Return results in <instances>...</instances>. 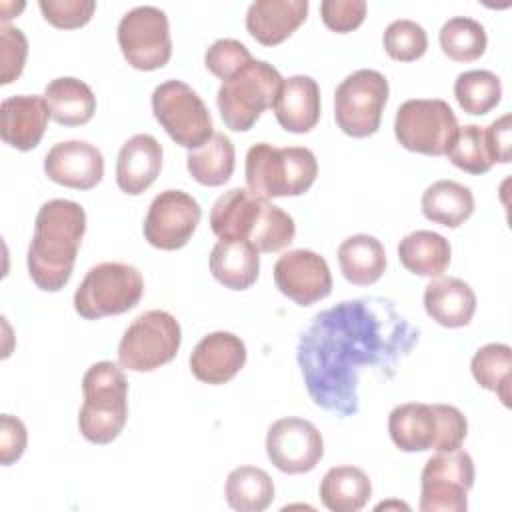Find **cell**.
Returning a JSON list of instances; mask_svg holds the SVG:
<instances>
[{"label": "cell", "instance_id": "cb8c5ba5", "mask_svg": "<svg viewBox=\"0 0 512 512\" xmlns=\"http://www.w3.org/2000/svg\"><path fill=\"white\" fill-rule=\"evenodd\" d=\"M424 310L444 328H462L476 312V294L462 278H436L424 288Z\"/></svg>", "mask_w": 512, "mask_h": 512}, {"label": "cell", "instance_id": "e0dca14e", "mask_svg": "<svg viewBox=\"0 0 512 512\" xmlns=\"http://www.w3.org/2000/svg\"><path fill=\"white\" fill-rule=\"evenodd\" d=\"M44 172L60 186L90 190L104 176V156L86 140H64L44 156Z\"/></svg>", "mask_w": 512, "mask_h": 512}, {"label": "cell", "instance_id": "e575fe53", "mask_svg": "<svg viewBox=\"0 0 512 512\" xmlns=\"http://www.w3.org/2000/svg\"><path fill=\"white\" fill-rule=\"evenodd\" d=\"M458 106L474 116L488 114L502 98V82L490 70H466L454 80Z\"/></svg>", "mask_w": 512, "mask_h": 512}, {"label": "cell", "instance_id": "ba28073f", "mask_svg": "<svg viewBox=\"0 0 512 512\" xmlns=\"http://www.w3.org/2000/svg\"><path fill=\"white\" fill-rule=\"evenodd\" d=\"M180 342L182 330L170 312H142L120 338L118 364L132 372H152L176 358Z\"/></svg>", "mask_w": 512, "mask_h": 512}, {"label": "cell", "instance_id": "74e56055", "mask_svg": "<svg viewBox=\"0 0 512 512\" xmlns=\"http://www.w3.org/2000/svg\"><path fill=\"white\" fill-rule=\"evenodd\" d=\"M254 58L250 50L234 38H220L210 44V48L204 54L206 68L218 76L222 82L238 74L246 64H250Z\"/></svg>", "mask_w": 512, "mask_h": 512}, {"label": "cell", "instance_id": "b9f144b4", "mask_svg": "<svg viewBox=\"0 0 512 512\" xmlns=\"http://www.w3.org/2000/svg\"><path fill=\"white\" fill-rule=\"evenodd\" d=\"M28 432L20 418L2 414L0 418V462L2 466L14 464L26 450Z\"/></svg>", "mask_w": 512, "mask_h": 512}, {"label": "cell", "instance_id": "4316f807", "mask_svg": "<svg viewBox=\"0 0 512 512\" xmlns=\"http://www.w3.org/2000/svg\"><path fill=\"white\" fill-rule=\"evenodd\" d=\"M44 98L52 118L62 126H82L90 122L96 112L92 88L74 76H60L48 82Z\"/></svg>", "mask_w": 512, "mask_h": 512}, {"label": "cell", "instance_id": "7c38bea8", "mask_svg": "<svg viewBox=\"0 0 512 512\" xmlns=\"http://www.w3.org/2000/svg\"><path fill=\"white\" fill-rule=\"evenodd\" d=\"M118 46L136 70H158L172 56L168 16L156 6H136L118 22Z\"/></svg>", "mask_w": 512, "mask_h": 512}, {"label": "cell", "instance_id": "ac0fdd59", "mask_svg": "<svg viewBox=\"0 0 512 512\" xmlns=\"http://www.w3.org/2000/svg\"><path fill=\"white\" fill-rule=\"evenodd\" d=\"M246 364V344L232 332L206 334L190 354V372L204 384H226Z\"/></svg>", "mask_w": 512, "mask_h": 512}, {"label": "cell", "instance_id": "484cf974", "mask_svg": "<svg viewBox=\"0 0 512 512\" xmlns=\"http://www.w3.org/2000/svg\"><path fill=\"white\" fill-rule=\"evenodd\" d=\"M338 264L350 284L370 286L378 282L386 270V252L376 236L354 234L338 246Z\"/></svg>", "mask_w": 512, "mask_h": 512}, {"label": "cell", "instance_id": "4fadbf2b", "mask_svg": "<svg viewBox=\"0 0 512 512\" xmlns=\"http://www.w3.org/2000/svg\"><path fill=\"white\" fill-rule=\"evenodd\" d=\"M422 512H464L474 486V462L464 450L438 452L426 460L420 476Z\"/></svg>", "mask_w": 512, "mask_h": 512}, {"label": "cell", "instance_id": "7a4b0ae2", "mask_svg": "<svg viewBox=\"0 0 512 512\" xmlns=\"http://www.w3.org/2000/svg\"><path fill=\"white\" fill-rule=\"evenodd\" d=\"M84 232L86 212L78 202L54 198L40 206L26 258L40 290L58 292L68 284Z\"/></svg>", "mask_w": 512, "mask_h": 512}, {"label": "cell", "instance_id": "83f0119b", "mask_svg": "<svg viewBox=\"0 0 512 512\" xmlns=\"http://www.w3.org/2000/svg\"><path fill=\"white\" fill-rule=\"evenodd\" d=\"M370 494L372 482L358 466H332L320 482V500L332 512H358Z\"/></svg>", "mask_w": 512, "mask_h": 512}, {"label": "cell", "instance_id": "603a6c76", "mask_svg": "<svg viewBox=\"0 0 512 512\" xmlns=\"http://www.w3.org/2000/svg\"><path fill=\"white\" fill-rule=\"evenodd\" d=\"M308 0H254L246 10V30L264 46L282 44L306 20Z\"/></svg>", "mask_w": 512, "mask_h": 512}, {"label": "cell", "instance_id": "3957f363", "mask_svg": "<svg viewBox=\"0 0 512 512\" xmlns=\"http://www.w3.org/2000/svg\"><path fill=\"white\" fill-rule=\"evenodd\" d=\"M388 432L402 452H452L466 440L468 420L450 404L406 402L392 408Z\"/></svg>", "mask_w": 512, "mask_h": 512}, {"label": "cell", "instance_id": "f546056e", "mask_svg": "<svg viewBox=\"0 0 512 512\" xmlns=\"http://www.w3.org/2000/svg\"><path fill=\"white\" fill-rule=\"evenodd\" d=\"M472 212V190L456 180H436L422 194V214L440 226L458 228Z\"/></svg>", "mask_w": 512, "mask_h": 512}, {"label": "cell", "instance_id": "f1b7e54d", "mask_svg": "<svg viewBox=\"0 0 512 512\" xmlns=\"http://www.w3.org/2000/svg\"><path fill=\"white\" fill-rule=\"evenodd\" d=\"M450 242L432 230H414L398 244L400 264L418 276H440L450 264Z\"/></svg>", "mask_w": 512, "mask_h": 512}, {"label": "cell", "instance_id": "30bf717a", "mask_svg": "<svg viewBox=\"0 0 512 512\" xmlns=\"http://www.w3.org/2000/svg\"><path fill=\"white\" fill-rule=\"evenodd\" d=\"M388 80L382 72L360 68L348 74L334 92V120L352 138L372 136L380 128L388 100Z\"/></svg>", "mask_w": 512, "mask_h": 512}, {"label": "cell", "instance_id": "44dd1931", "mask_svg": "<svg viewBox=\"0 0 512 512\" xmlns=\"http://www.w3.org/2000/svg\"><path fill=\"white\" fill-rule=\"evenodd\" d=\"M278 124L294 134L310 132L320 120V86L312 76L294 74L282 78L274 100Z\"/></svg>", "mask_w": 512, "mask_h": 512}, {"label": "cell", "instance_id": "8992f818", "mask_svg": "<svg viewBox=\"0 0 512 512\" xmlns=\"http://www.w3.org/2000/svg\"><path fill=\"white\" fill-rule=\"evenodd\" d=\"M280 84V72L266 60H252L238 74L224 80L216 104L226 128L248 132L262 112L274 106Z\"/></svg>", "mask_w": 512, "mask_h": 512}, {"label": "cell", "instance_id": "d6986e66", "mask_svg": "<svg viewBox=\"0 0 512 512\" xmlns=\"http://www.w3.org/2000/svg\"><path fill=\"white\" fill-rule=\"evenodd\" d=\"M48 118H52V114L44 96H8L0 106V136L16 150H32L40 144Z\"/></svg>", "mask_w": 512, "mask_h": 512}, {"label": "cell", "instance_id": "52a82bcc", "mask_svg": "<svg viewBox=\"0 0 512 512\" xmlns=\"http://www.w3.org/2000/svg\"><path fill=\"white\" fill-rule=\"evenodd\" d=\"M144 294V278L126 262L92 266L74 292V310L86 320L118 316L132 310Z\"/></svg>", "mask_w": 512, "mask_h": 512}, {"label": "cell", "instance_id": "d6a6232c", "mask_svg": "<svg viewBox=\"0 0 512 512\" xmlns=\"http://www.w3.org/2000/svg\"><path fill=\"white\" fill-rule=\"evenodd\" d=\"M470 370L474 380L494 392L504 406H510V380H512V348L502 342H490L478 348L472 356Z\"/></svg>", "mask_w": 512, "mask_h": 512}, {"label": "cell", "instance_id": "ffe728a7", "mask_svg": "<svg viewBox=\"0 0 512 512\" xmlns=\"http://www.w3.org/2000/svg\"><path fill=\"white\" fill-rule=\"evenodd\" d=\"M264 206L266 198L252 194L248 188H230L212 204L210 228L220 240L252 242Z\"/></svg>", "mask_w": 512, "mask_h": 512}, {"label": "cell", "instance_id": "277c9868", "mask_svg": "<svg viewBox=\"0 0 512 512\" xmlns=\"http://www.w3.org/2000/svg\"><path fill=\"white\" fill-rule=\"evenodd\" d=\"M246 184L260 198L300 196L310 190L318 176V160L304 146H272L258 142L246 152Z\"/></svg>", "mask_w": 512, "mask_h": 512}, {"label": "cell", "instance_id": "5b68a950", "mask_svg": "<svg viewBox=\"0 0 512 512\" xmlns=\"http://www.w3.org/2000/svg\"><path fill=\"white\" fill-rule=\"evenodd\" d=\"M82 392L80 434L92 444H110L128 420V380L122 366L110 360L92 364L82 378Z\"/></svg>", "mask_w": 512, "mask_h": 512}, {"label": "cell", "instance_id": "1f68e13d", "mask_svg": "<svg viewBox=\"0 0 512 512\" xmlns=\"http://www.w3.org/2000/svg\"><path fill=\"white\" fill-rule=\"evenodd\" d=\"M224 496L238 512H262L274 500V482L262 468L238 466L226 478Z\"/></svg>", "mask_w": 512, "mask_h": 512}, {"label": "cell", "instance_id": "60d3db41", "mask_svg": "<svg viewBox=\"0 0 512 512\" xmlns=\"http://www.w3.org/2000/svg\"><path fill=\"white\" fill-rule=\"evenodd\" d=\"M320 16L326 28L338 34L356 30L366 18L364 0H324L320 4Z\"/></svg>", "mask_w": 512, "mask_h": 512}, {"label": "cell", "instance_id": "d4e9b609", "mask_svg": "<svg viewBox=\"0 0 512 512\" xmlns=\"http://www.w3.org/2000/svg\"><path fill=\"white\" fill-rule=\"evenodd\" d=\"M260 252L246 240H218L210 252L212 276L230 290H246L258 280Z\"/></svg>", "mask_w": 512, "mask_h": 512}, {"label": "cell", "instance_id": "8fae6325", "mask_svg": "<svg viewBox=\"0 0 512 512\" xmlns=\"http://www.w3.org/2000/svg\"><path fill=\"white\" fill-rule=\"evenodd\" d=\"M152 112L158 124L182 148H200L214 134L212 116L204 100L182 80H166L154 88Z\"/></svg>", "mask_w": 512, "mask_h": 512}, {"label": "cell", "instance_id": "5bb4252c", "mask_svg": "<svg viewBox=\"0 0 512 512\" xmlns=\"http://www.w3.org/2000/svg\"><path fill=\"white\" fill-rule=\"evenodd\" d=\"M202 208L184 190H164L148 206L144 218V238L160 250H178L188 244L200 224Z\"/></svg>", "mask_w": 512, "mask_h": 512}, {"label": "cell", "instance_id": "7bdbcfd3", "mask_svg": "<svg viewBox=\"0 0 512 512\" xmlns=\"http://www.w3.org/2000/svg\"><path fill=\"white\" fill-rule=\"evenodd\" d=\"M512 116L510 114H504L500 116L498 120L490 122L486 128H484V134H486V142H488V150H490V158L492 162H500V164H506L510 162V148H512Z\"/></svg>", "mask_w": 512, "mask_h": 512}, {"label": "cell", "instance_id": "2e32d148", "mask_svg": "<svg viewBox=\"0 0 512 512\" xmlns=\"http://www.w3.org/2000/svg\"><path fill=\"white\" fill-rule=\"evenodd\" d=\"M272 274L276 288L298 306H310L332 292L328 262L314 250L298 248L284 252L276 260Z\"/></svg>", "mask_w": 512, "mask_h": 512}, {"label": "cell", "instance_id": "ab89813d", "mask_svg": "<svg viewBox=\"0 0 512 512\" xmlns=\"http://www.w3.org/2000/svg\"><path fill=\"white\" fill-rule=\"evenodd\" d=\"M0 46H2L0 48V64H2L0 84H10L24 70L26 56H28V40L20 28L2 24Z\"/></svg>", "mask_w": 512, "mask_h": 512}, {"label": "cell", "instance_id": "9c48e42d", "mask_svg": "<svg viewBox=\"0 0 512 512\" xmlns=\"http://www.w3.org/2000/svg\"><path fill=\"white\" fill-rule=\"evenodd\" d=\"M456 132V114L440 98L406 100L394 116V136L400 146L424 156H444Z\"/></svg>", "mask_w": 512, "mask_h": 512}, {"label": "cell", "instance_id": "836d02e7", "mask_svg": "<svg viewBox=\"0 0 512 512\" xmlns=\"http://www.w3.org/2000/svg\"><path fill=\"white\" fill-rule=\"evenodd\" d=\"M438 42L442 52L454 62H474L486 52L484 26L468 16H454L440 28Z\"/></svg>", "mask_w": 512, "mask_h": 512}, {"label": "cell", "instance_id": "7402d4cb", "mask_svg": "<svg viewBox=\"0 0 512 512\" xmlns=\"http://www.w3.org/2000/svg\"><path fill=\"white\" fill-rule=\"evenodd\" d=\"M162 170V144L152 134L128 138L116 160V184L130 196L142 194Z\"/></svg>", "mask_w": 512, "mask_h": 512}, {"label": "cell", "instance_id": "9a60e30c", "mask_svg": "<svg viewBox=\"0 0 512 512\" xmlns=\"http://www.w3.org/2000/svg\"><path fill=\"white\" fill-rule=\"evenodd\" d=\"M266 454L280 472L304 474L322 460L324 440L310 420L288 416L268 428Z\"/></svg>", "mask_w": 512, "mask_h": 512}, {"label": "cell", "instance_id": "4dcf8cb0", "mask_svg": "<svg viewBox=\"0 0 512 512\" xmlns=\"http://www.w3.org/2000/svg\"><path fill=\"white\" fill-rule=\"evenodd\" d=\"M236 164V152L232 140L214 132L212 138L200 148L188 150L186 166L190 176L202 186H222L230 180Z\"/></svg>", "mask_w": 512, "mask_h": 512}, {"label": "cell", "instance_id": "8d00e7d4", "mask_svg": "<svg viewBox=\"0 0 512 512\" xmlns=\"http://www.w3.org/2000/svg\"><path fill=\"white\" fill-rule=\"evenodd\" d=\"M382 44H384L386 54L392 60L412 62V60H418L420 56H424V52L428 48V36H426V30L418 22L408 20V18H398L386 26Z\"/></svg>", "mask_w": 512, "mask_h": 512}, {"label": "cell", "instance_id": "f35d334b", "mask_svg": "<svg viewBox=\"0 0 512 512\" xmlns=\"http://www.w3.org/2000/svg\"><path fill=\"white\" fill-rule=\"evenodd\" d=\"M38 8L44 16L46 22H50L56 28L72 30L84 26L94 10L96 2L94 0H40Z\"/></svg>", "mask_w": 512, "mask_h": 512}, {"label": "cell", "instance_id": "d590c367", "mask_svg": "<svg viewBox=\"0 0 512 512\" xmlns=\"http://www.w3.org/2000/svg\"><path fill=\"white\" fill-rule=\"evenodd\" d=\"M446 156L456 168L468 174H484L494 166L490 158L484 126H478V124L458 126V132Z\"/></svg>", "mask_w": 512, "mask_h": 512}, {"label": "cell", "instance_id": "6da1fadb", "mask_svg": "<svg viewBox=\"0 0 512 512\" xmlns=\"http://www.w3.org/2000/svg\"><path fill=\"white\" fill-rule=\"evenodd\" d=\"M418 340L420 330L390 298L362 296L314 314L296 360L314 404L346 418L360 408L362 372L380 370L390 380Z\"/></svg>", "mask_w": 512, "mask_h": 512}]
</instances>
